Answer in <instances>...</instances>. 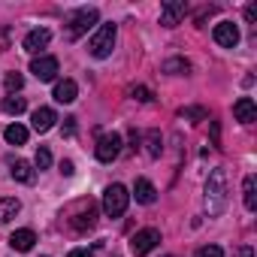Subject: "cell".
<instances>
[{
    "instance_id": "cell-1",
    "label": "cell",
    "mask_w": 257,
    "mask_h": 257,
    "mask_svg": "<svg viewBox=\"0 0 257 257\" xmlns=\"http://www.w3.org/2000/svg\"><path fill=\"white\" fill-rule=\"evenodd\" d=\"M224 209H227V170L215 167L206 179V212L209 218H218L224 215Z\"/></svg>"
},
{
    "instance_id": "cell-2",
    "label": "cell",
    "mask_w": 257,
    "mask_h": 257,
    "mask_svg": "<svg viewBox=\"0 0 257 257\" xmlns=\"http://www.w3.org/2000/svg\"><path fill=\"white\" fill-rule=\"evenodd\" d=\"M115 37H118V28H115L112 22L100 25V28H97V34H94V37H91V43H88V52H91L97 61L109 58V55H112V49H115Z\"/></svg>"
},
{
    "instance_id": "cell-3",
    "label": "cell",
    "mask_w": 257,
    "mask_h": 257,
    "mask_svg": "<svg viewBox=\"0 0 257 257\" xmlns=\"http://www.w3.org/2000/svg\"><path fill=\"white\" fill-rule=\"evenodd\" d=\"M127 203H131V194H127V188L124 185H109L106 191H103V212L109 215V218H121L124 212H127Z\"/></svg>"
},
{
    "instance_id": "cell-4",
    "label": "cell",
    "mask_w": 257,
    "mask_h": 257,
    "mask_svg": "<svg viewBox=\"0 0 257 257\" xmlns=\"http://www.w3.org/2000/svg\"><path fill=\"white\" fill-rule=\"evenodd\" d=\"M100 22V13L94 10V7H85V10H79L73 19H70V28H67V40H79L82 34H88V28H94Z\"/></svg>"
},
{
    "instance_id": "cell-5",
    "label": "cell",
    "mask_w": 257,
    "mask_h": 257,
    "mask_svg": "<svg viewBox=\"0 0 257 257\" xmlns=\"http://www.w3.org/2000/svg\"><path fill=\"white\" fill-rule=\"evenodd\" d=\"M158 242H161V230L146 227V230H140V233L131 239V251H134L137 257H146L149 251H155V248H158Z\"/></svg>"
},
{
    "instance_id": "cell-6",
    "label": "cell",
    "mask_w": 257,
    "mask_h": 257,
    "mask_svg": "<svg viewBox=\"0 0 257 257\" xmlns=\"http://www.w3.org/2000/svg\"><path fill=\"white\" fill-rule=\"evenodd\" d=\"M94 155H97L100 164H112V161L121 155V137H118V134H106V137H100Z\"/></svg>"
},
{
    "instance_id": "cell-7",
    "label": "cell",
    "mask_w": 257,
    "mask_h": 257,
    "mask_svg": "<svg viewBox=\"0 0 257 257\" xmlns=\"http://www.w3.org/2000/svg\"><path fill=\"white\" fill-rule=\"evenodd\" d=\"M188 13V4L185 0H167V4L161 7V25L164 28H176Z\"/></svg>"
},
{
    "instance_id": "cell-8",
    "label": "cell",
    "mask_w": 257,
    "mask_h": 257,
    "mask_svg": "<svg viewBox=\"0 0 257 257\" xmlns=\"http://www.w3.org/2000/svg\"><path fill=\"white\" fill-rule=\"evenodd\" d=\"M31 73H34L40 82H52V79L58 76V58H52V55L34 58V61H31Z\"/></svg>"
},
{
    "instance_id": "cell-9",
    "label": "cell",
    "mask_w": 257,
    "mask_h": 257,
    "mask_svg": "<svg viewBox=\"0 0 257 257\" xmlns=\"http://www.w3.org/2000/svg\"><path fill=\"white\" fill-rule=\"evenodd\" d=\"M212 37H215V43L224 46V49H236V46H239V28H236L233 22H218L215 31H212Z\"/></svg>"
},
{
    "instance_id": "cell-10",
    "label": "cell",
    "mask_w": 257,
    "mask_h": 257,
    "mask_svg": "<svg viewBox=\"0 0 257 257\" xmlns=\"http://www.w3.org/2000/svg\"><path fill=\"white\" fill-rule=\"evenodd\" d=\"M55 121H58V115H55V109H49V106H40V109L34 112V118H31V124H34L37 134H49L52 127H55Z\"/></svg>"
},
{
    "instance_id": "cell-11",
    "label": "cell",
    "mask_w": 257,
    "mask_h": 257,
    "mask_svg": "<svg viewBox=\"0 0 257 257\" xmlns=\"http://www.w3.org/2000/svg\"><path fill=\"white\" fill-rule=\"evenodd\" d=\"M49 40H52V31H49V28H34V31L25 37V52L37 55L40 49H46V46H49Z\"/></svg>"
},
{
    "instance_id": "cell-12",
    "label": "cell",
    "mask_w": 257,
    "mask_h": 257,
    "mask_svg": "<svg viewBox=\"0 0 257 257\" xmlns=\"http://www.w3.org/2000/svg\"><path fill=\"white\" fill-rule=\"evenodd\" d=\"M233 118L242 121V124H251V121L257 118V106H254V100H251V97H239V100L233 103Z\"/></svg>"
},
{
    "instance_id": "cell-13",
    "label": "cell",
    "mask_w": 257,
    "mask_h": 257,
    "mask_svg": "<svg viewBox=\"0 0 257 257\" xmlns=\"http://www.w3.org/2000/svg\"><path fill=\"white\" fill-rule=\"evenodd\" d=\"M134 197H137V203L152 206V203L158 200V188H155L149 179H137V185H134Z\"/></svg>"
},
{
    "instance_id": "cell-14",
    "label": "cell",
    "mask_w": 257,
    "mask_h": 257,
    "mask_svg": "<svg viewBox=\"0 0 257 257\" xmlns=\"http://www.w3.org/2000/svg\"><path fill=\"white\" fill-rule=\"evenodd\" d=\"M76 94H79V85H76L73 79H64V82L55 85V94H52V97H55L58 103H73Z\"/></svg>"
},
{
    "instance_id": "cell-15",
    "label": "cell",
    "mask_w": 257,
    "mask_h": 257,
    "mask_svg": "<svg viewBox=\"0 0 257 257\" xmlns=\"http://www.w3.org/2000/svg\"><path fill=\"white\" fill-rule=\"evenodd\" d=\"M94 221H97V206L94 203H85L79 209V215L73 218V227L76 230H88V227H94Z\"/></svg>"
},
{
    "instance_id": "cell-16",
    "label": "cell",
    "mask_w": 257,
    "mask_h": 257,
    "mask_svg": "<svg viewBox=\"0 0 257 257\" xmlns=\"http://www.w3.org/2000/svg\"><path fill=\"white\" fill-rule=\"evenodd\" d=\"M34 242H37V233H34V230H28V227H25V230H16V233L10 236V245H13L16 251H31V248H34Z\"/></svg>"
},
{
    "instance_id": "cell-17",
    "label": "cell",
    "mask_w": 257,
    "mask_h": 257,
    "mask_svg": "<svg viewBox=\"0 0 257 257\" xmlns=\"http://www.w3.org/2000/svg\"><path fill=\"white\" fill-rule=\"evenodd\" d=\"M19 212H22V203L16 197H4V200H0V224H10Z\"/></svg>"
},
{
    "instance_id": "cell-18",
    "label": "cell",
    "mask_w": 257,
    "mask_h": 257,
    "mask_svg": "<svg viewBox=\"0 0 257 257\" xmlns=\"http://www.w3.org/2000/svg\"><path fill=\"white\" fill-rule=\"evenodd\" d=\"M4 137H7L10 146H25V143H28V127H22V124H10L7 131H4Z\"/></svg>"
},
{
    "instance_id": "cell-19",
    "label": "cell",
    "mask_w": 257,
    "mask_h": 257,
    "mask_svg": "<svg viewBox=\"0 0 257 257\" xmlns=\"http://www.w3.org/2000/svg\"><path fill=\"white\" fill-rule=\"evenodd\" d=\"M13 179L22 182V185H31V182H34V167H31L28 161H16V164H13Z\"/></svg>"
},
{
    "instance_id": "cell-20",
    "label": "cell",
    "mask_w": 257,
    "mask_h": 257,
    "mask_svg": "<svg viewBox=\"0 0 257 257\" xmlns=\"http://www.w3.org/2000/svg\"><path fill=\"white\" fill-rule=\"evenodd\" d=\"M161 152H164L161 134H158V131H149V134H146V155H149V158H161Z\"/></svg>"
},
{
    "instance_id": "cell-21",
    "label": "cell",
    "mask_w": 257,
    "mask_h": 257,
    "mask_svg": "<svg viewBox=\"0 0 257 257\" xmlns=\"http://www.w3.org/2000/svg\"><path fill=\"white\" fill-rule=\"evenodd\" d=\"M188 70H191V64H188L185 58H170V61H164V73H170V76H188Z\"/></svg>"
},
{
    "instance_id": "cell-22",
    "label": "cell",
    "mask_w": 257,
    "mask_h": 257,
    "mask_svg": "<svg viewBox=\"0 0 257 257\" xmlns=\"http://www.w3.org/2000/svg\"><path fill=\"white\" fill-rule=\"evenodd\" d=\"M242 200H245V209L254 212L257 209V197H254V176H245L242 182Z\"/></svg>"
},
{
    "instance_id": "cell-23",
    "label": "cell",
    "mask_w": 257,
    "mask_h": 257,
    "mask_svg": "<svg viewBox=\"0 0 257 257\" xmlns=\"http://www.w3.org/2000/svg\"><path fill=\"white\" fill-rule=\"evenodd\" d=\"M25 109H28L25 97H4V112L7 115H22Z\"/></svg>"
},
{
    "instance_id": "cell-24",
    "label": "cell",
    "mask_w": 257,
    "mask_h": 257,
    "mask_svg": "<svg viewBox=\"0 0 257 257\" xmlns=\"http://www.w3.org/2000/svg\"><path fill=\"white\" fill-rule=\"evenodd\" d=\"M179 115H182L185 121H191V124H200V121H206V118H209L203 106H185V109H182Z\"/></svg>"
},
{
    "instance_id": "cell-25",
    "label": "cell",
    "mask_w": 257,
    "mask_h": 257,
    "mask_svg": "<svg viewBox=\"0 0 257 257\" xmlns=\"http://www.w3.org/2000/svg\"><path fill=\"white\" fill-rule=\"evenodd\" d=\"M4 85H7L10 97H16V91H22V88H25V76H22V73H7Z\"/></svg>"
},
{
    "instance_id": "cell-26",
    "label": "cell",
    "mask_w": 257,
    "mask_h": 257,
    "mask_svg": "<svg viewBox=\"0 0 257 257\" xmlns=\"http://www.w3.org/2000/svg\"><path fill=\"white\" fill-rule=\"evenodd\" d=\"M34 167H37V170H49V167H52V152H49V149H37Z\"/></svg>"
},
{
    "instance_id": "cell-27",
    "label": "cell",
    "mask_w": 257,
    "mask_h": 257,
    "mask_svg": "<svg viewBox=\"0 0 257 257\" xmlns=\"http://www.w3.org/2000/svg\"><path fill=\"white\" fill-rule=\"evenodd\" d=\"M127 94H131V97H134V100H140V103H149V100H152V97H155V94H152V91H149V88H146V85H134V88H131V91H127Z\"/></svg>"
},
{
    "instance_id": "cell-28",
    "label": "cell",
    "mask_w": 257,
    "mask_h": 257,
    "mask_svg": "<svg viewBox=\"0 0 257 257\" xmlns=\"http://www.w3.org/2000/svg\"><path fill=\"white\" fill-rule=\"evenodd\" d=\"M194 257H224V251H221V245H203Z\"/></svg>"
},
{
    "instance_id": "cell-29",
    "label": "cell",
    "mask_w": 257,
    "mask_h": 257,
    "mask_svg": "<svg viewBox=\"0 0 257 257\" xmlns=\"http://www.w3.org/2000/svg\"><path fill=\"white\" fill-rule=\"evenodd\" d=\"M76 134V118H64V137H73Z\"/></svg>"
},
{
    "instance_id": "cell-30",
    "label": "cell",
    "mask_w": 257,
    "mask_h": 257,
    "mask_svg": "<svg viewBox=\"0 0 257 257\" xmlns=\"http://www.w3.org/2000/svg\"><path fill=\"white\" fill-rule=\"evenodd\" d=\"M245 19H248L251 25L257 22V4H248V7H245Z\"/></svg>"
},
{
    "instance_id": "cell-31",
    "label": "cell",
    "mask_w": 257,
    "mask_h": 257,
    "mask_svg": "<svg viewBox=\"0 0 257 257\" xmlns=\"http://www.w3.org/2000/svg\"><path fill=\"white\" fill-rule=\"evenodd\" d=\"M212 146H221V127H218V121H212Z\"/></svg>"
},
{
    "instance_id": "cell-32",
    "label": "cell",
    "mask_w": 257,
    "mask_h": 257,
    "mask_svg": "<svg viewBox=\"0 0 257 257\" xmlns=\"http://www.w3.org/2000/svg\"><path fill=\"white\" fill-rule=\"evenodd\" d=\"M233 257H254V248H251V245H242V248H236Z\"/></svg>"
},
{
    "instance_id": "cell-33",
    "label": "cell",
    "mask_w": 257,
    "mask_h": 257,
    "mask_svg": "<svg viewBox=\"0 0 257 257\" xmlns=\"http://www.w3.org/2000/svg\"><path fill=\"white\" fill-rule=\"evenodd\" d=\"M67 257H94V251H88V248H73Z\"/></svg>"
},
{
    "instance_id": "cell-34",
    "label": "cell",
    "mask_w": 257,
    "mask_h": 257,
    "mask_svg": "<svg viewBox=\"0 0 257 257\" xmlns=\"http://www.w3.org/2000/svg\"><path fill=\"white\" fill-rule=\"evenodd\" d=\"M61 173H64V176H73V173H76V170H73V161H61Z\"/></svg>"
},
{
    "instance_id": "cell-35",
    "label": "cell",
    "mask_w": 257,
    "mask_h": 257,
    "mask_svg": "<svg viewBox=\"0 0 257 257\" xmlns=\"http://www.w3.org/2000/svg\"><path fill=\"white\" fill-rule=\"evenodd\" d=\"M167 257H173V254H167Z\"/></svg>"
}]
</instances>
